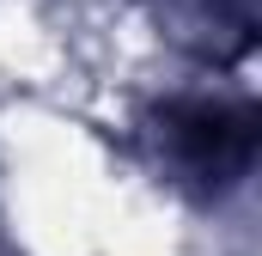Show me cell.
<instances>
[{
	"mask_svg": "<svg viewBox=\"0 0 262 256\" xmlns=\"http://www.w3.org/2000/svg\"><path fill=\"white\" fill-rule=\"evenodd\" d=\"M159 146L171 171L195 189H232L256 159V110L226 98H189L159 116Z\"/></svg>",
	"mask_w": 262,
	"mask_h": 256,
	"instance_id": "6da1fadb",
	"label": "cell"
}]
</instances>
